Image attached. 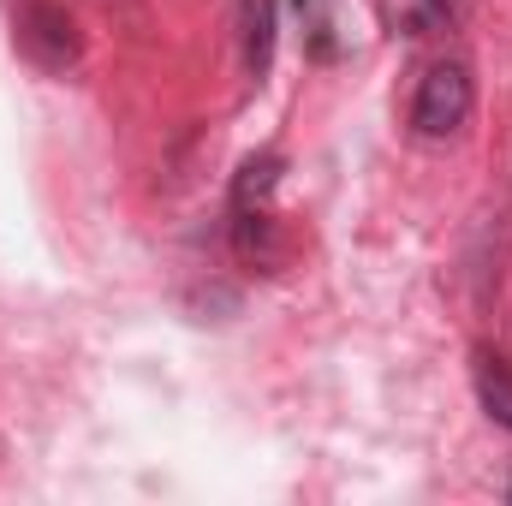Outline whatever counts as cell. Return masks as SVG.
I'll list each match as a JSON object with an SVG mask.
<instances>
[{"mask_svg":"<svg viewBox=\"0 0 512 506\" xmlns=\"http://www.w3.org/2000/svg\"><path fill=\"white\" fill-rule=\"evenodd\" d=\"M471 66L465 60H435L417 84V102H411V126L417 137H453V131L471 120Z\"/></svg>","mask_w":512,"mask_h":506,"instance_id":"1","label":"cell"},{"mask_svg":"<svg viewBox=\"0 0 512 506\" xmlns=\"http://www.w3.org/2000/svg\"><path fill=\"white\" fill-rule=\"evenodd\" d=\"M18 42H24V54H30L42 72H72L78 54H84L78 24H72L66 6H30V12L18 18Z\"/></svg>","mask_w":512,"mask_h":506,"instance_id":"2","label":"cell"},{"mask_svg":"<svg viewBox=\"0 0 512 506\" xmlns=\"http://www.w3.org/2000/svg\"><path fill=\"white\" fill-rule=\"evenodd\" d=\"M233 251L256 262V268H274L280 262V233H274V215L268 209H239L233 221Z\"/></svg>","mask_w":512,"mask_h":506,"instance_id":"3","label":"cell"},{"mask_svg":"<svg viewBox=\"0 0 512 506\" xmlns=\"http://www.w3.org/2000/svg\"><path fill=\"white\" fill-rule=\"evenodd\" d=\"M239 24H245V72L262 78L274 60V0H239Z\"/></svg>","mask_w":512,"mask_h":506,"instance_id":"4","label":"cell"},{"mask_svg":"<svg viewBox=\"0 0 512 506\" xmlns=\"http://www.w3.org/2000/svg\"><path fill=\"white\" fill-rule=\"evenodd\" d=\"M274 185H280V155L262 149V155H251V161L239 167V179H233V209H262Z\"/></svg>","mask_w":512,"mask_h":506,"instance_id":"5","label":"cell"},{"mask_svg":"<svg viewBox=\"0 0 512 506\" xmlns=\"http://www.w3.org/2000/svg\"><path fill=\"white\" fill-rule=\"evenodd\" d=\"M477 393H483L489 417L512 429V370L501 364V358H477Z\"/></svg>","mask_w":512,"mask_h":506,"instance_id":"6","label":"cell"},{"mask_svg":"<svg viewBox=\"0 0 512 506\" xmlns=\"http://www.w3.org/2000/svg\"><path fill=\"white\" fill-rule=\"evenodd\" d=\"M507 501H512V483H507Z\"/></svg>","mask_w":512,"mask_h":506,"instance_id":"7","label":"cell"}]
</instances>
